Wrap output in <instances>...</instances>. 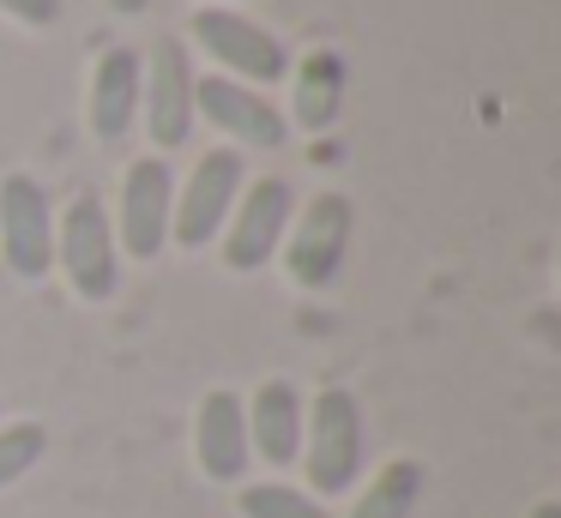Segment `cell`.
Segmentation results:
<instances>
[{
    "mask_svg": "<svg viewBox=\"0 0 561 518\" xmlns=\"http://www.w3.org/2000/svg\"><path fill=\"white\" fill-rule=\"evenodd\" d=\"M242 410H248V446H254L272 470L296 464V452H302V398H296V385L266 380Z\"/></svg>",
    "mask_w": 561,
    "mask_h": 518,
    "instance_id": "13",
    "label": "cell"
},
{
    "mask_svg": "<svg viewBox=\"0 0 561 518\" xmlns=\"http://www.w3.org/2000/svg\"><path fill=\"white\" fill-rule=\"evenodd\" d=\"M110 7H115V12H146L151 0H110Z\"/></svg>",
    "mask_w": 561,
    "mask_h": 518,
    "instance_id": "19",
    "label": "cell"
},
{
    "mask_svg": "<svg viewBox=\"0 0 561 518\" xmlns=\"http://www.w3.org/2000/svg\"><path fill=\"white\" fill-rule=\"evenodd\" d=\"M194 43L224 67V79H242V84H254V91L260 84H278L284 72H290L284 43L266 31V24L242 19V12H224V7L194 12Z\"/></svg>",
    "mask_w": 561,
    "mask_h": 518,
    "instance_id": "4",
    "label": "cell"
},
{
    "mask_svg": "<svg viewBox=\"0 0 561 518\" xmlns=\"http://www.w3.org/2000/svg\"><path fill=\"white\" fill-rule=\"evenodd\" d=\"M531 518H561V506H556V500H543V506H537Z\"/></svg>",
    "mask_w": 561,
    "mask_h": 518,
    "instance_id": "20",
    "label": "cell"
},
{
    "mask_svg": "<svg viewBox=\"0 0 561 518\" xmlns=\"http://www.w3.org/2000/svg\"><path fill=\"white\" fill-rule=\"evenodd\" d=\"M416 494H423V464L416 458H392V464H380V476L368 482V494L356 500L351 518H411Z\"/></svg>",
    "mask_w": 561,
    "mask_h": 518,
    "instance_id": "15",
    "label": "cell"
},
{
    "mask_svg": "<svg viewBox=\"0 0 561 518\" xmlns=\"http://www.w3.org/2000/svg\"><path fill=\"white\" fill-rule=\"evenodd\" d=\"M0 12L19 24H37V31H49L55 19H61V0H0Z\"/></svg>",
    "mask_w": 561,
    "mask_h": 518,
    "instance_id": "18",
    "label": "cell"
},
{
    "mask_svg": "<svg viewBox=\"0 0 561 518\" xmlns=\"http://www.w3.org/2000/svg\"><path fill=\"white\" fill-rule=\"evenodd\" d=\"M344 241H351V199L344 193H320L296 229H284V265L302 289H327L339 277V260H344Z\"/></svg>",
    "mask_w": 561,
    "mask_h": 518,
    "instance_id": "10",
    "label": "cell"
},
{
    "mask_svg": "<svg viewBox=\"0 0 561 518\" xmlns=\"http://www.w3.org/2000/svg\"><path fill=\"white\" fill-rule=\"evenodd\" d=\"M139 48H103L98 72H91V133L103 145H122L134 133V115H139Z\"/></svg>",
    "mask_w": 561,
    "mask_h": 518,
    "instance_id": "12",
    "label": "cell"
},
{
    "mask_svg": "<svg viewBox=\"0 0 561 518\" xmlns=\"http://www.w3.org/2000/svg\"><path fill=\"white\" fill-rule=\"evenodd\" d=\"M194 452H199V470H206L211 482H242L248 476V458H254V446H248V410L230 385L199 398Z\"/></svg>",
    "mask_w": 561,
    "mask_h": 518,
    "instance_id": "11",
    "label": "cell"
},
{
    "mask_svg": "<svg viewBox=\"0 0 561 518\" xmlns=\"http://www.w3.org/2000/svg\"><path fill=\"white\" fill-rule=\"evenodd\" d=\"M290 211H296V193L284 175L248 181L236 211H230V223H224V265H230V272H260V265L284 248Z\"/></svg>",
    "mask_w": 561,
    "mask_h": 518,
    "instance_id": "5",
    "label": "cell"
},
{
    "mask_svg": "<svg viewBox=\"0 0 561 518\" xmlns=\"http://www.w3.org/2000/svg\"><path fill=\"white\" fill-rule=\"evenodd\" d=\"M242 187H248L242 151H230V145L206 151L194 163V175H187L182 199L170 205V235L182 241V248H206V241H218L224 223H230V211H236V199H242Z\"/></svg>",
    "mask_w": 561,
    "mask_h": 518,
    "instance_id": "3",
    "label": "cell"
},
{
    "mask_svg": "<svg viewBox=\"0 0 561 518\" xmlns=\"http://www.w3.org/2000/svg\"><path fill=\"white\" fill-rule=\"evenodd\" d=\"M308 482L320 494H344L356 488L363 476V404H356L351 385H327L308 410V428H302V452Z\"/></svg>",
    "mask_w": 561,
    "mask_h": 518,
    "instance_id": "1",
    "label": "cell"
},
{
    "mask_svg": "<svg viewBox=\"0 0 561 518\" xmlns=\"http://www.w3.org/2000/svg\"><path fill=\"white\" fill-rule=\"evenodd\" d=\"M146 79H139V108H146V133L158 151H175L194 133V67H187V48L175 36H158L151 55L139 60Z\"/></svg>",
    "mask_w": 561,
    "mask_h": 518,
    "instance_id": "7",
    "label": "cell"
},
{
    "mask_svg": "<svg viewBox=\"0 0 561 518\" xmlns=\"http://www.w3.org/2000/svg\"><path fill=\"white\" fill-rule=\"evenodd\" d=\"M194 115H206L224 139L248 145V151H278L284 133H290V120L272 108L266 91H254L242 79H224V72L218 79H194Z\"/></svg>",
    "mask_w": 561,
    "mask_h": 518,
    "instance_id": "9",
    "label": "cell"
},
{
    "mask_svg": "<svg viewBox=\"0 0 561 518\" xmlns=\"http://www.w3.org/2000/svg\"><path fill=\"white\" fill-rule=\"evenodd\" d=\"M55 265L67 272L73 296L85 301H110L122 284V248H115V223L103 211L98 193H79L55 223Z\"/></svg>",
    "mask_w": 561,
    "mask_h": 518,
    "instance_id": "2",
    "label": "cell"
},
{
    "mask_svg": "<svg viewBox=\"0 0 561 518\" xmlns=\"http://www.w3.org/2000/svg\"><path fill=\"white\" fill-rule=\"evenodd\" d=\"M0 260L25 284L49 277L55 265V211H49V193L31 175L0 181Z\"/></svg>",
    "mask_w": 561,
    "mask_h": 518,
    "instance_id": "6",
    "label": "cell"
},
{
    "mask_svg": "<svg viewBox=\"0 0 561 518\" xmlns=\"http://www.w3.org/2000/svg\"><path fill=\"white\" fill-rule=\"evenodd\" d=\"M242 518H332L314 494L284 488V482H248L242 488Z\"/></svg>",
    "mask_w": 561,
    "mask_h": 518,
    "instance_id": "16",
    "label": "cell"
},
{
    "mask_svg": "<svg viewBox=\"0 0 561 518\" xmlns=\"http://www.w3.org/2000/svg\"><path fill=\"white\" fill-rule=\"evenodd\" d=\"M43 446H49L43 422H7V428H0V488H13V482L43 458Z\"/></svg>",
    "mask_w": 561,
    "mask_h": 518,
    "instance_id": "17",
    "label": "cell"
},
{
    "mask_svg": "<svg viewBox=\"0 0 561 518\" xmlns=\"http://www.w3.org/2000/svg\"><path fill=\"white\" fill-rule=\"evenodd\" d=\"M170 205H175V175L163 157L127 163L122 211H115V248H127V260H158L163 241H170Z\"/></svg>",
    "mask_w": 561,
    "mask_h": 518,
    "instance_id": "8",
    "label": "cell"
},
{
    "mask_svg": "<svg viewBox=\"0 0 561 518\" xmlns=\"http://www.w3.org/2000/svg\"><path fill=\"white\" fill-rule=\"evenodd\" d=\"M339 103H344V60L332 48H314L296 72V120L308 133H320L339 120Z\"/></svg>",
    "mask_w": 561,
    "mask_h": 518,
    "instance_id": "14",
    "label": "cell"
}]
</instances>
